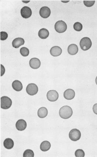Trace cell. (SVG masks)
Masks as SVG:
<instances>
[{"mask_svg": "<svg viewBox=\"0 0 97 157\" xmlns=\"http://www.w3.org/2000/svg\"><path fill=\"white\" fill-rule=\"evenodd\" d=\"M72 108L69 106H64L61 108L59 111V114L61 118L64 119H68L73 115Z\"/></svg>", "mask_w": 97, "mask_h": 157, "instance_id": "obj_1", "label": "cell"}, {"mask_svg": "<svg viewBox=\"0 0 97 157\" xmlns=\"http://www.w3.org/2000/svg\"><path fill=\"white\" fill-rule=\"evenodd\" d=\"M80 45L82 50L84 51L87 50L92 47V41L89 38H83L80 41Z\"/></svg>", "mask_w": 97, "mask_h": 157, "instance_id": "obj_2", "label": "cell"}, {"mask_svg": "<svg viewBox=\"0 0 97 157\" xmlns=\"http://www.w3.org/2000/svg\"><path fill=\"white\" fill-rule=\"evenodd\" d=\"M1 108L4 110L9 109L13 103L11 99L7 96H3L1 99Z\"/></svg>", "mask_w": 97, "mask_h": 157, "instance_id": "obj_3", "label": "cell"}, {"mask_svg": "<svg viewBox=\"0 0 97 157\" xmlns=\"http://www.w3.org/2000/svg\"><path fill=\"white\" fill-rule=\"evenodd\" d=\"M55 29L56 31L58 33H63L67 29V25L65 21L62 20L59 21L55 23Z\"/></svg>", "mask_w": 97, "mask_h": 157, "instance_id": "obj_4", "label": "cell"}, {"mask_svg": "<svg viewBox=\"0 0 97 157\" xmlns=\"http://www.w3.org/2000/svg\"><path fill=\"white\" fill-rule=\"evenodd\" d=\"M69 136L71 140L77 141L80 139L81 137V133L78 129H73L70 132Z\"/></svg>", "mask_w": 97, "mask_h": 157, "instance_id": "obj_5", "label": "cell"}, {"mask_svg": "<svg viewBox=\"0 0 97 157\" xmlns=\"http://www.w3.org/2000/svg\"><path fill=\"white\" fill-rule=\"evenodd\" d=\"M26 91L28 94L32 96L37 94L38 91V88L36 84L31 83L27 86Z\"/></svg>", "mask_w": 97, "mask_h": 157, "instance_id": "obj_6", "label": "cell"}, {"mask_svg": "<svg viewBox=\"0 0 97 157\" xmlns=\"http://www.w3.org/2000/svg\"><path fill=\"white\" fill-rule=\"evenodd\" d=\"M47 97L49 101L51 102L55 101L59 98L58 92L55 90H50L47 94Z\"/></svg>", "mask_w": 97, "mask_h": 157, "instance_id": "obj_7", "label": "cell"}, {"mask_svg": "<svg viewBox=\"0 0 97 157\" xmlns=\"http://www.w3.org/2000/svg\"><path fill=\"white\" fill-rule=\"evenodd\" d=\"M20 13L22 17L27 19L31 16L32 11L30 7L25 6L21 9Z\"/></svg>", "mask_w": 97, "mask_h": 157, "instance_id": "obj_8", "label": "cell"}, {"mask_svg": "<svg viewBox=\"0 0 97 157\" xmlns=\"http://www.w3.org/2000/svg\"><path fill=\"white\" fill-rule=\"evenodd\" d=\"M39 14L42 17L44 18H48L51 15L50 9L47 7H42L40 9Z\"/></svg>", "mask_w": 97, "mask_h": 157, "instance_id": "obj_9", "label": "cell"}, {"mask_svg": "<svg viewBox=\"0 0 97 157\" xmlns=\"http://www.w3.org/2000/svg\"><path fill=\"white\" fill-rule=\"evenodd\" d=\"M29 64L30 67L33 69H37L40 67L41 62L37 58H33L30 60Z\"/></svg>", "mask_w": 97, "mask_h": 157, "instance_id": "obj_10", "label": "cell"}, {"mask_svg": "<svg viewBox=\"0 0 97 157\" xmlns=\"http://www.w3.org/2000/svg\"><path fill=\"white\" fill-rule=\"evenodd\" d=\"M27 123L25 120L20 119L18 120L16 123V127L18 130L22 131L25 130L27 127Z\"/></svg>", "mask_w": 97, "mask_h": 157, "instance_id": "obj_11", "label": "cell"}, {"mask_svg": "<svg viewBox=\"0 0 97 157\" xmlns=\"http://www.w3.org/2000/svg\"><path fill=\"white\" fill-rule=\"evenodd\" d=\"M63 96L65 99L68 100L73 99L75 96V92L72 89H68L66 90L63 93Z\"/></svg>", "mask_w": 97, "mask_h": 157, "instance_id": "obj_12", "label": "cell"}, {"mask_svg": "<svg viewBox=\"0 0 97 157\" xmlns=\"http://www.w3.org/2000/svg\"><path fill=\"white\" fill-rule=\"evenodd\" d=\"M50 52L52 56L57 57L60 56L61 54L62 50L61 48L59 46H55L51 48Z\"/></svg>", "mask_w": 97, "mask_h": 157, "instance_id": "obj_13", "label": "cell"}, {"mask_svg": "<svg viewBox=\"0 0 97 157\" xmlns=\"http://www.w3.org/2000/svg\"><path fill=\"white\" fill-rule=\"evenodd\" d=\"M25 41L23 38H15L12 42V45L15 48H18L21 46L23 45Z\"/></svg>", "mask_w": 97, "mask_h": 157, "instance_id": "obj_14", "label": "cell"}, {"mask_svg": "<svg viewBox=\"0 0 97 157\" xmlns=\"http://www.w3.org/2000/svg\"><path fill=\"white\" fill-rule=\"evenodd\" d=\"M78 47L76 44H72L69 45L68 48V53L71 55H75L78 53Z\"/></svg>", "mask_w": 97, "mask_h": 157, "instance_id": "obj_15", "label": "cell"}, {"mask_svg": "<svg viewBox=\"0 0 97 157\" xmlns=\"http://www.w3.org/2000/svg\"><path fill=\"white\" fill-rule=\"evenodd\" d=\"M12 87L17 92L20 91L23 89V86L22 83L18 80H15L13 81L12 83Z\"/></svg>", "mask_w": 97, "mask_h": 157, "instance_id": "obj_16", "label": "cell"}, {"mask_svg": "<svg viewBox=\"0 0 97 157\" xmlns=\"http://www.w3.org/2000/svg\"><path fill=\"white\" fill-rule=\"evenodd\" d=\"M3 144L5 148L11 149L14 147V143L13 140L10 138H7L4 141Z\"/></svg>", "mask_w": 97, "mask_h": 157, "instance_id": "obj_17", "label": "cell"}, {"mask_svg": "<svg viewBox=\"0 0 97 157\" xmlns=\"http://www.w3.org/2000/svg\"><path fill=\"white\" fill-rule=\"evenodd\" d=\"M51 147V143L49 141H47L42 142L40 145V150L44 152L48 151L49 150Z\"/></svg>", "mask_w": 97, "mask_h": 157, "instance_id": "obj_18", "label": "cell"}, {"mask_svg": "<svg viewBox=\"0 0 97 157\" xmlns=\"http://www.w3.org/2000/svg\"><path fill=\"white\" fill-rule=\"evenodd\" d=\"M49 32L48 30L45 28H42L39 30L38 32L39 37L42 39H45L48 38Z\"/></svg>", "mask_w": 97, "mask_h": 157, "instance_id": "obj_19", "label": "cell"}, {"mask_svg": "<svg viewBox=\"0 0 97 157\" xmlns=\"http://www.w3.org/2000/svg\"><path fill=\"white\" fill-rule=\"evenodd\" d=\"M48 113V110L46 107H42L38 110V115L39 118H45L47 116Z\"/></svg>", "mask_w": 97, "mask_h": 157, "instance_id": "obj_20", "label": "cell"}, {"mask_svg": "<svg viewBox=\"0 0 97 157\" xmlns=\"http://www.w3.org/2000/svg\"><path fill=\"white\" fill-rule=\"evenodd\" d=\"M20 52L22 56L24 57L28 56L30 53L28 49L25 47H23L21 48Z\"/></svg>", "mask_w": 97, "mask_h": 157, "instance_id": "obj_21", "label": "cell"}, {"mask_svg": "<svg viewBox=\"0 0 97 157\" xmlns=\"http://www.w3.org/2000/svg\"><path fill=\"white\" fill-rule=\"evenodd\" d=\"M34 154L33 150L31 149H26L24 152L23 154L24 157H34Z\"/></svg>", "mask_w": 97, "mask_h": 157, "instance_id": "obj_22", "label": "cell"}, {"mask_svg": "<svg viewBox=\"0 0 97 157\" xmlns=\"http://www.w3.org/2000/svg\"><path fill=\"white\" fill-rule=\"evenodd\" d=\"M73 28L74 30L76 31H81L82 30L83 28L82 24L80 22H75L74 24Z\"/></svg>", "mask_w": 97, "mask_h": 157, "instance_id": "obj_23", "label": "cell"}, {"mask_svg": "<svg viewBox=\"0 0 97 157\" xmlns=\"http://www.w3.org/2000/svg\"><path fill=\"white\" fill-rule=\"evenodd\" d=\"M75 156L77 157H84L85 156V153L82 149H77L75 153Z\"/></svg>", "mask_w": 97, "mask_h": 157, "instance_id": "obj_24", "label": "cell"}, {"mask_svg": "<svg viewBox=\"0 0 97 157\" xmlns=\"http://www.w3.org/2000/svg\"><path fill=\"white\" fill-rule=\"evenodd\" d=\"M95 3L94 1H83V3L87 7H91L94 5Z\"/></svg>", "mask_w": 97, "mask_h": 157, "instance_id": "obj_25", "label": "cell"}, {"mask_svg": "<svg viewBox=\"0 0 97 157\" xmlns=\"http://www.w3.org/2000/svg\"><path fill=\"white\" fill-rule=\"evenodd\" d=\"M8 38V34L5 32H1V41L5 40Z\"/></svg>", "mask_w": 97, "mask_h": 157, "instance_id": "obj_26", "label": "cell"}, {"mask_svg": "<svg viewBox=\"0 0 97 157\" xmlns=\"http://www.w3.org/2000/svg\"><path fill=\"white\" fill-rule=\"evenodd\" d=\"M1 76H2L5 73V68L2 64H1Z\"/></svg>", "mask_w": 97, "mask_h": 157, "instance_id": "obj_27", "label": "cell"}, {"mask_svg": "<svg viewBox=\"0 0 97 157\" xmlns=\"http://www.w3.org/2000/svg\"><path fill=\"white\" fill-rule=\"evenodd\" d=\"M92 110L94 113L97 115V103L94 105L92 107Z\"/></svg>", "mask_w": 97, "mask_h": 157, "instance_id": "obj_28", "label": "cell"}, {"mask_svg": "<svg viewBox=\"0 0 97 157\" xmlns=\"http://www.w3.org/2000/svg\"><path fill=\"white\" fill-rule=\"evenodd\" d=\"M95 82H96V84L97 85V76H96V79H95Z\"/></svg>", "mask_w": 97, "mask_h": 157, "instance_id": "obj_29", "label": "cell"}]
</instances>
